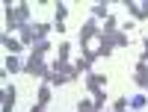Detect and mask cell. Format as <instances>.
Returning a JSON list of instances; mask_svg holds the SVG:
<instances>
[{
	"label": "cell",
	"instance_id": "6da1fadb",
	"mask_svg": "<svg viewBox=\"0 0 148 112\" xmlns=\"http://www.w3.org/2000/svg\"><path fill=\"white\" fill-rule=\"evenodd\" d=\"M3 15H6V27L9 30H24V27H27V18H30V6L27 3H18V6L6 3Z\"/></svg>",
	"mask_w": 148,
	"mask_h": 112
},
{
	"label": "cell",
	"instance_id": "7a4b0ae2",
	"mask_svg": "<svg viewBox=\"0 0 148 112\" xmlns=\"http://www.w3.org/2000/svg\"><path fill=\"white\" fill-rule=\"evenodd\" d=\"M24 74H30V77H51V68L45 65V59L42 56H36V53H30V59L24 62Z\"/></svg>",
	"mask_w": 148,
	"mask_h": 112
},
{
	"label": "cell",
	"instance_id": "3957f363",
	"mask_svg": "<svg viewBox=\"0 0 148 112\" xmlns=\"http://www.w3.org/2000/svg\"><path fill=\"white\" fill-rule=\"evenodd\" d=\"M45 33H47V24H27V27L21 30V44H36L39 39H45Z\"/></svg>",
	"mask_w": 148,
	"mask_h": 112
},
{
	"label": "cell",
	"instance_id": "277c9868",
	"mask_svg": "<svg viewBox=\"0 0 148 112\" xmlns=\"http://www.w3.org/2000/svg\"><path fill=\"white\" fill-rule=\"evenodd\" d=\"M133 80H136L142 89L148 92V62H142V59L136 62V74H133Z\"/></svg>",
	"mask_w": 148,
	"mask_h": 112
},
{
	"label": "cell",
	"instance_id": "5b68a950",
	"mask_svg": "<svg viewBox=\"0 0 148 112\" xmlns=\"http://www.w3.org/2000/svg\"><path fill=\"white\" fill-rule=\"evenodd\" d=\"M86 86H89V89L92 92H98V89H104V86H107V77H104V74H86Z\"/></svg>",
	"mask_w": 148,
	"mask_h": 112
},
{
	"label": "cell",
	"instance_id": "8992f818",
	"mask_svg": "<svg viewBox=\"0 0 148 112\" xmlns=\"http://www.w3.org/2000/svg\"><path fill=\"white\" fill-rule=\"evenodd\" d=\"M92 35H98V24H95V21H86L83 30H80V44H89Z\"/></svg>",
	"mask_w": 148,
	"mask_h": 112
},
{
	"label": "cell",
	"instance_id": "52a82bcc",
	"mask_svg": "<svg viewBox=\"0 0 148 112\" xmlns=\"http://www.w3.org/2000/svg\"><path fill=\"white\" fill-rule=\"evenodd\" d=\"M127 12H130L133 18L145 21V18H148V3H133V0H130V3H127Z\"/></svg>",
	"mask_w": 148,
	"mask_h": 112
},
{
	"label": "cell",
	"instance_id": "ba28073f",
	"mask_svg": "<svg viewBox=\"0 0 148 112\" xmlns=\"http://www.w3.org/2000/svg\"><path fill=\"white\" fill-rule=\"evenodd\" d=\"M51 89H53L51 83H45L42 89H39V106H47V103H51V97H53V92H51Z\"/></svg>",
	"mask_w": 148,
	"mask_h": 112
},
{
	"label": "cell",
	"instance_id": "9c48e42d",
	"mask_svg": "<svg viewBox=\"0 0 148 112\" xmlns=\"http://www.w3.org/2000/svg\"><path fill=\"white\" fill-rule=\"evenodd\" d=\"M0 41H3V47L9 50V56H15V53L21 50V41H15V39H9V33H6V35H3V39H0Z\"/></svg>",
	"mask_w": 148,
	"mask_h": 112
},
{
	"label": "cell",
	"instance_id": "30bf717a",
	"mask_svg": "<svg viewBox=\"0 0 148 112\" xmlns=\"http://www.w3.org/2000/svg\"><path fill=\"white\" fill-rule=\"evenodd\" d=\"M12 103H15V89H3V112H12Z\"/></svg>",
	"mask_w": 148,
	"mask_h": 112
},
{
	"label": "cell",
	"instance_id": "8fae6325",
	"mask_svg": "<svg viewBox=\"0 0 148 112\" xmlns=\"http://www.w3.org/2000/svg\"><path fill=\"white\" fill-rule=\"evenodd\" d=\"M6 74H15V71H24V65L18 62V56H6V68H3Z\"/></svg>",
	"mask_w": 148,
	"mask_h": 112
},
{
	"label": "cell",
	"instance_id": "7c38bea8",
	"mask_svg": "<svg viewBox=\"0 0 148 112\" xmlns=\"http://www.w3.org/2000/svg\"><path fill=\"white\" fill-rule=\"evenodd\" d=\"M47 47H51V41H45V39H39L33 47H30V53H36V56H45L47 53Z\"/></svg>",
	"mask_w": 148,
	"mask_h": 112
},
{
	"label": "cell",
	"instance_id": "4fadbf2b",
	"mask_svg": "<svg viewBox=\"0 0 148 112\" xmlns=\"http://www.w3.org/2000/svg\"><path fill=\"white\" fill-rule=\"evenodd\" d=\"M110 39H113V47H127V33H113V35H110Z\"/></svg>",
	"mask_w": 148,
	"mask_h": 112
},
{
	"label": "cell",
	"instance_id": "5bb4252c",
	"mask_svg": "<svg viewBox=\"0 0 148 112\" xmlns=\"http://www.w3.org/2000/svg\"><path fill=\"white\" fill-rule=\"evenodd\" d=\"M47 83H51V86H62V83H68V77H65V74H53V71H51Z\"/></svg>",
	"mask_w": 148,
	"mask_h": 112
},
{
	"label": "cell",
	"instance_id": "9a60e30c",
	"mask_svg": "<svg viewBox=\"0 0 148 112\" xmlns=\"http://www.w3.org/2000/svg\"><path fill=\"white\" fill-rule=\"evenodd\" d=\"M145 103H148V94H136V97H130V106H133V109H142Z\"/></svg>",
	"mask_w": 148,
	"mask_h": 112
},
{
	"label": "cell",
	"instance_id": "2e32d148",
	"mask_svg": "<svg viewBox=\"0 0 148 112\" xmlns=\"http://www.w3.org/2000/svg\"><path fill=\"white\" fill-rule=\"evenodd\" d=\"M77 112H98V106H95V100H80Z\"/></svg>",
	"mask_w": 148,
	"mask_h": 112
},
{
	"label": "cell",
	"instance_id": "e0dca14e",
	"mask_svg": "<svg viewBox=\"0 0 148 112\" xmlns=\"http://www.w3.org/2000/svg\"><path fill=\"white\" fill-rule=\"evenodd\" d=\"M65 3H56V24H62V18H65Z\"/></svg>",
	"mask_w": 148,
	"mask_h": 112
},
{
	"label": "cell",
	"instance_id": "ac0fdd59",
	"mask_svg": "<svg viewBox=\"0 0 148 112\" xmlns=\"http://www.w3.org/2000/svg\"><path fill=\"white\" fill-rule=\"evenodd\" d=\"M127 109V97H119V100H116V112H125Z\"/></svg>",
	"mask_w": 148,
	"mask_h": 112
},
{
	"label": "cell",
	"instance_id": "d6986e66",
	"mask_svg": "<svg viewBox=\"0 0 148 112\" xmlns=\"http://www.w3.org/2000/svg\"><path fill=\"white\" fill-rule=\"evenodd\" d=\"M68 56V41H59V59Z\"/></svg>",
	"mask_w": 148,
	"mask_h": 112
},
{
	"label": "cell",
	"instance_id": "ffe728a7",
	"mask_svg": "<svg viewBox=\"0 0 148 112\" xmlns=\"http://www.w3.org/2000/svg\"><path fill=\"white\" fill-rule=\"evenodd\" d=\"M95 15H104V18H107V6H104V3H95Z\"/></svg>",
	"mask_w": 148,
	"mask_h": 112
},
{
	"label": "cell",
	"instance_id": "44dd1931",
	"mask_svg": "<svg viewBox=\"0 0 148 112\" xmlns=\"http://www.w3.org/2000/svg\"><path fill=\"white\" fill-rule=\"evenodd\" d=\"M148 59V39H142V62Z\"/></svg>",
	"mask_w": 148,
	"mask_h": 112
},
{
	"label": "cell",
	"instance_id": "7402d4cb",
	"mask_svg": "<svg viewBox=\"0 0 148 112\" xmlns=\"http://www.w3.org/2000/svg\"><path fill=\"white\" fill-rule=\"evenodd\" d=\"M30 112H45V106H33V109H30Z\"/></svg>",
	"mask_w": 148,
	"mask_h": 112
}]
</instances>
